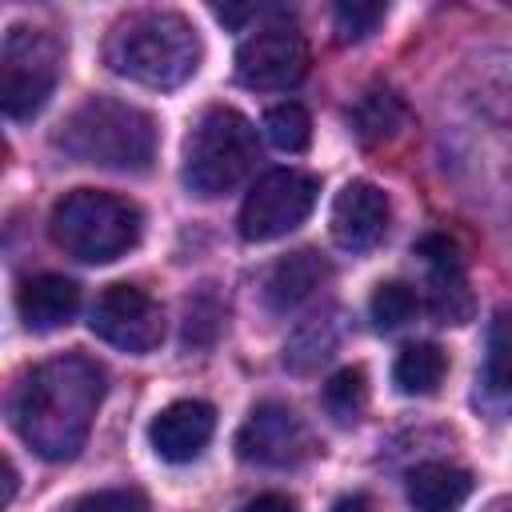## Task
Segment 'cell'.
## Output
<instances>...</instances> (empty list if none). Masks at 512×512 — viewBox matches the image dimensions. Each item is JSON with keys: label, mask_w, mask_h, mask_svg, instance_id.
Masks as SVG:
<instances>
[{"label": "cell", "mask_w": 512, "mask_h": 512, "mask_svg": "<svg viewBox=\"0 0 512 512\" xmlns=\"http://www.w3.org/2000/svg\"><path fill=\"white\" fill-rule=\"evenodd\" d=\"M264 136L280 152H304L312 144V116H308V108L296 104V100H284V104L268 108L264 112Z\"/></svg>", "instance_id": "21"}, {"label": "cell", "mask_w": 512, "mask_h": 512, "mask_svg": "<svg viewBox=\"0 0 512 512\" xmlns=\"http://www.w3.org/2000/svg\"><path fill=\"white\" fill-rule=\"evenodd\" d=\"M384 16H388L384 4H360V0H352V4H336V12H332V20H336V36H340L344 44H360V40H368V36L380 28Z\"/></svg>", "instance_id": "25"}, {"label": "cell", "mask_w": 512, "mask_h": 512, "mask_svg": "<svg viewBox=\"0 0 512 512\" xmlns=\"http://www.w3.org/2000/svg\"><path fill=\"white\" fill-rule=\"evenodd\" d=\"M200 56H204V44L192 20L172 8L128 12L124 20L112 24L104 40V64L116 76L156 92H172L184 80H192L200 68Z\"/></svg>", "instance_id": "2"}, {"label": "cell", "mask_w": 512, "mask_h": 512, "mask_svg": "<svg viewBox=\"0 0 512 512\" xmlns=\"http://www.w3.org/2000/svg\"><path fill=\"white\" fill-rule=\"evenodd\" d=\"M216 432V412L204 400H176L168 408L156 412V420L148 424V440L152 452L168 464H188L204 452V444Z\"/></svg>", "instance_id": "13"}, {"label": "cell", "mask_w": 512, "mask_h": 512, "mask_svg": "<svg viewBox=\"0 0 512 512\" xmlns=\"http://www.w3.org/2000/svg\"><path fill=\"white\" fill-rule=\"evenodd\" d=\"M148 500L140 488H100V492H88L80 496L68 512H144Z\"/></svg>", "instance_id": "26"}, {"label": "cell", "mask_w": 512, "mask_h": 512, "mask_svg": "<svg viewBox=\"0 0 512 512\" xmlns=\"http://www.w3.org/2000/svg\"><path fill=\"white\" fill-rule=\"evenodd\" d=\"M388 196L372 180H348L332 200V240L344 252H368L388 232Z\"/></svg>", "instance_id": "12"}, {"label": "cell", "mask_w": 512, "mask_h": 512, "mask_svg": "<svg viewBox=\"0 0 512 512\" xmlns=\"http://www.w3.org/2000/svg\"><path fill=\"white\" fill-rule=\"evenodd\" d=\"M104 400V368L80 352L52 356L20 376L8 400L12 428L44 460H72Z\"/></svg>", "instance_id": "1"}, {"label": "cell", "mask_w": 512, "mask_h": 512, "mask_svg": "<svg viewBox=\"0 0 512 512\" xmlns=\"http://www.w3.org/2000/svg\"><path fill=\"white\" fill-rule=\"evenodd\" d=\"M224 328V304L212 292V284H204L196 296H188L184 308V344L188 348H204L216 340V332Z\"/></svg>", "instance_id": "24"}, {"label": "cell", "mask_w": 512, "mask_h": 512, "mask_svg": "<svg viewBox=\"0 0 512 512\" xmlns=\"http://www.w3.org/2000/svg\"><path fill=\"white\" fill-rule=\"evenodd\" d=\"M336 340H340V328H336V320L332 316H312V320H304L292 336H288V344H284V368L288 372H312V368H320L332 352H336Z\"/></svg>", "instance_id": "20"}, {"label": "cell", "mask_w": 512, "mask_h": 512, "mask_svg": "<svg viewBox=\"0 0 512 512\" xmlns=\"http://www.w3.org/2000/svg\"><path fill=\"white\" fill-rule=\"evenodd\" d=\"M444 372H448V356H444V348H436L428 340L408 344L392 364V380L404 396H432L440 388Z\"/></svg>", "instance_id": "18"}, {"label": "cell", "mask_w": 512, "mask_h": 512, "mask_svg": "<svg viewBox=\"0 0 512 512\" xmlns=\"http://www.w3.org/2000/svg\"><path fill=\"white\" fill-rule=\"evenodd\" d=\"M404 120H408V112H404L400 96L388 92V88L364 92L360 104L352 108V128H356V136H360L364 144H384V140H392V136L404 128Z\"/></svg>", "instance_id": "19"}, {"label": "cell", "mask_w": 512, "mask_h": 512, "mask_svg": "<svg viewBox=\"0 0 512 512\" xmlns=\"http://www.w3.org/2000/svg\"><path fill=\"white\" fill-rule=\"evenodd\" d=\"M60 64H64V44L48 32V28H28L16 24L4 32L0 44V108L8 120H32L56 80H60Z\"/></svg>", "instance_id": "6"}, {"label": "cell", "mask_w": 512, "mask_h": 512, "mask_svg": "<svg viewBox=\"0 0 512 512\" xmlns=\"http://www.w3.org/2000/svg\"><path fill=\"white\" fill-rule=\"evenodd\" d=\"M260 160V144H256V128L248 124V116H240L236 108H208L188 140H184V188L212 200L232 192Z\"/></svg>", "instance_id": "5"}, {"label": "cell", "mask_w": 512, "mask_h": 512, "mask_svg": "<svg viewBox=\"0 0 512 512\" xmlns=\"http://www.w3.org/2000/svg\"><path fill=\"white\" fill-rule=\"evenodd\" d=\"M56 148L80 164L144 172L156 156V120L116 96H88L56 132Z\"/></svg>", "instance_id": "3"}, {"label": "cell", "mask_w": 512, "mask_h": 512, "mask_svg": "<svg viewBox=\"0 0 512 512\" xmlns=\"http://www.w3.org/2000/svg\"><path fill=\"white\" fill-rule=\"evenodd\" d=\"M240 512H300V508H296V500L284 496V492H260V496L248 500Z\"/></svg>", "instance_id": "27"}, {"label": "cell", "mask_w": 512, "mask_h": 512, "mask_svg": "<svg viewBox=\"0 0 512 512\" xmlns=\"http://www.w3.org/2000/svg\"><path fill=\"white\" fill-rule=\"evenodd\" d=\"M368 404V372L364 368H340L324 384V412L336 424H356Z\"/></svg>", "instance_id": "22"}, {"label": "cell", "mask_w": 512, "mask_h": 512, "mask_svg": "<svg viewBox=\"0 0 512 512\" xmlns=\"http://www.w3.org/2000/svg\"><path fill=\"white\" fill-rule=\"evenodd\" d=\"M88 328L104 344L132 352V356H144L164 340V312L144 288L112 284L96 296V304L88 312Z\"/></svg>", "instance_id": "8"}, {"label": "cell", "mask_w": 512, "mask_h": 512, "mask_svg": "<svg viewBox=\"0 0 512 512\" xmlns=\"http://www.w3.org/2000/svg\"><path fill=\"white\" fill-rule=\"evenodd\" d=\"M368 312H372V324L380 332H396V328H404L420 312V296H416L412 284L388 280V284H376V292L368 300Z\"/></svg>", "instance_id": "23"}, {"label": "cell", "mask_w": 512, "mask_h": 512, "mask_svg": "<svg viewBox=\"0 0 512 512\" xmlns=\"http://www.w3.org/2000/svg\"><path fill=\"white\" fill-rule=\"evenodd\" d=\"M416 256L428 268V308H432V316L440 324L472 320V288H468V276H464L460 248L444 232H432V236L416 240Z\"/></svg>", "instance_id": "11"}, {"label": "cell", "mask_w": 512, "mask_h": 512, "mask_svg": "<svg viewBox=\"0 0 512 512\" xmlns=\"http://www.w3.org/2000/svg\"><path fill=\"white\" fill-rule=\"evenodd\" d=\"M320 196V180L300 172V168H272L264 172L244 204H240V236L248 244H264V240H280L288 236L296 224H304V216L312 212Z\"/></svg>", "instance_id": "7"}, {"label": "cell", "mask_w": 512, "mask_h": 512, "mask_svg": "<svg viewBox=\"0 0 512 512\" xmlns=\"http://www.w3.org/2000/svg\"><path fill=\"white\" fill-rule=\"evenodd\" d=\"M16 496V468H12V460L4 464V500H12Z\"/></svg>", "instance_id": "29"}, {"label": "cell", "mask_w": 512, "mask_h": 512, "mask_svg": "<svg viewBox=\"0 0 512 512\" xmlns=\"http://www.w3.org/2000/svg\"><path fill=\"white\" fill-rule=\"evenodd\" d=\"M332 512H368V500L364 496H340L332 504Z\"/></svg>", "instance_id": "28"}, {"label": "cell", "mask_w": 512, "mask_h": 512, "mask_svg": "<svg viewBox=\"0 0 512 512\" xmlns=\"http://www.w3.org/2000/svg\"><path fill=\"white\" fill-rule=\"evenodd\" d=\"M472 496V476L456 464H416L408 472V504L416 512H456Z\"/></svg>", "instance_id": "16"}, {"label": "cell", "mask_w": 512, "mask_h": 512, "mask_svg": "<svg viewBox=\"0 0 512 512\" xmlns=\"http://www.w3.org/2000/svg\"><path fill=\"white\" fill-rule=\"evenodd\" d=\"M328 276H332V268H328V260L320 252L296 248V252H288V256H280L272 264V272L264 280V304L272 312H292L304 300H312L324 288Z\"/></svg>", "instance_id": "14"}, {"label": "cell", "mask_w": 512, "mask_h": 512, "mask_svg": "<svg viewBox=\"0 0 512 512\" xmlns=\"http://www.w3.org/2000/svg\"><path fill=\"white\" fill-rule=\"evenodd\" d=\"M56 248L84 264H108L136 248L144 232V216L132 200L104 192V188H76L56 200L48 224Z\"/></svg>", "instance_id": "4"}, {"label": "cell", "mask_w": 512, "mask_h": 512, "mask_svg": "<svg viewBox=\"0 0 512 512\" xmlns=\"http://www.w3.org/2000/svg\"><path fill=\"white\" fill-rule=\"evenodd\" d=\"M480 392L488 400H512V312H496L488 324Z\"/></svg>", "instance_id": "17"}, {"label": "cell", "mask_w": 512, "mask_h": 512, "mask_svg": "<svg viewBox=\"0 0 512 512\" xmlns=\"http://www.w3.org/2000/svg\"><path fill=\"white\" fill-rule=\"evenodd\" d=\"M308 72V40L288 24L256 28L236 48V80L256 92H276L300 84Z\"/></svg>", "instance_id": "9"}, {"label": "cell", "mask_w": 512, "mask_h": 512, "mask_svg": "<svg viewBox=\"0 0 512 512\" xmlns=\"http://www.w3.org/2000/svg\"><path fill=\"white\" fill-rule=\"evenodd\" d=\"M236 452L248 464H264V468H292L312 452V436L308 424L296 416V408L264 400L248 412V420L236 432Z\"/></svg>", "instance_id": "10"}, {"label": "cell", "mask_w": 512, "mask_h": 512, "mask_svg": "<svg viewBox=\"0 0 512 512\" xmlns=\"http://www.w3.org/2000/svg\"><path fill=\"white\" fill-rule=\"evenodd\" d=\"M80 308V288L76 280L60 276V272H40L32 280L20 284L16 292V312L24 320V328L32 332H52L64 328Z\"/></svg>", "instance_id": "15"}]
</instances>
